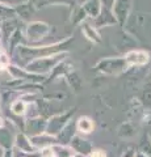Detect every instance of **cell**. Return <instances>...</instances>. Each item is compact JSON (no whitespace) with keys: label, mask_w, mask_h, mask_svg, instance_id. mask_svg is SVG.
Here are the masks:
<instances>
[{"label":"cell","mask_w":151,"mask_h":157,"mask_svg":"<svg viewBox=\"0 0 151 157\" xmlns=\"http://www.w3.org/2000/svg\"><path fill=\"white\" fill-rule=\"evenodd\" d=\"M92 157H105V155L101 151H95L93 155H92Z\"/></svg>","instance_id":"3"},{"label":"cell","mask_w":151,"mask_h":157,"mask_svg":"<svg viewBox=\"0 0 151 157\" xmlns=\"http://www.w3.org/2000/svg\"><path fill=\"white\" fill-rule=\"evenodd\" d=\"M4 64H6V63H2V62H0V68H3V67H4Z\"/></svg>","instance_id":"5"},{"label":"cell","mask_w":151,"mask_h":157,"mask_svg":"<svg viewBox=\"0 0 151 157\" xmlns=\"http://www.w3.org/2000/svg\"><path fill=\"white\" fill-rule=\"evenodd\" d=\"M79 128L81 131H84V132H89L91 128H92L91 121L87 119V118H84V119H80V122H79Z\"/></svg>","instance_id":"1"},{"label":"cell","mask_w":151,"mask_h":157,"mask_svg":"<svg viewBox=\"0 0 151 157\" xmlns=\"http://www.w3.org/2000/svg\"><path fill=\"white\" fill-rule=\"evenodd\" d=\"M22 109H24L22 104H18V102L13 106V110H14V113H17V114H20V113H22Z\"/></svg>","instance_id":"2"},{"label":"cell","mask_w":151,"mask_h":157,"mask_svg":"<svg viewBox=\"0 0 151 157\" xmlns=\"http://www.w3.org/2000/svg\"><path fill=\"white\" fill-rule=\"evenodd\" d=\"M43 157H54V155H53V152L51 151H45L43 152Z\"/></svg>","instance_id":"4"}]
</instances>
